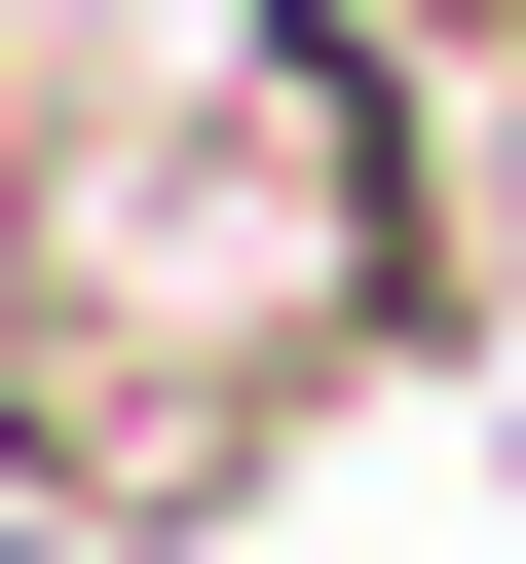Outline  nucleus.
Segmentation results:
<instances>
[{"label":"nucleus","instance_id":"obj_1","mask_svg":"<svg viewBox=\"0 0 526 564\" xmlns=\"http://www.w3.org/2000/svg\"><path fill=\"white\" fill-rule=\"evenodd\" d=\"M376 339H414V39L376 0H151L0 188V414H76L113 489H226Z\"/></svg>","mask_w":526,"mask_h":564},{"label":"nucleus","instance_id":"obj_2","mask_svg":"<svg viewBox=\"0 0 526 564\" xmlns=\"http://www.w3.org/2000/svg\"><path fill=\"white\" fill-rule=\"evenodd\" d=\"M0 564H151V489H113L76 414H0Z\"/></svg>","mask_w":526,"mask_h":564},{"label":"nucleus","instance_id":"obj_3","mask_svg":"<svg viewBox=\"0 0 526 564\" xmlns=\"http://www.w3.org/2000/svg\"><path fill=\"white\" fill-rule=\"evenodd\" d=\"M376 39H526V0H376Z\"/></svg>","mask_w":526,"mask_h":564}]
</instances>
